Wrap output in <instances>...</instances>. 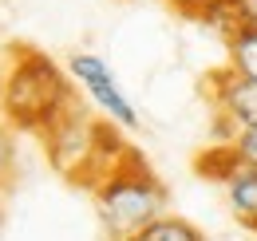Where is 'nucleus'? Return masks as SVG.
I'll use <instances>...</instances> for the list:
<instances>
[{
  "label": "nucleus",
  "mask_w": 257,
  "mask_h": 241,
  "mask_svg": "<svg viewBox=\"0 0 257 241\" xmlns=\"http://www.w3.org/2000/svg\"><path fill=\"white\" fill-rule=\"evenodd\" d=\"M95 210L111 241H131L166 213V190L151 166L127 151L95 182Z\"/></svg>",
  "instance_id": "f257e3e1"
},
{
  "label": "nucleus",
  "mask_w": 257,
  "mask_h": 241,
  "mask_svg": "<svg viewBox=\"0 0 257 241\" xmlns=\"http://www.w3.org/2000/svg\"><path fill=\"white\" fill-rule=\"evenodd\" d=\"M0 103H4V115L16 127H32V131L56 127L75 107L67 75L44 52H20L16 56V63L4 75Z\"/></svg>",
  "instance_id": "f03ea898"
},
{
  "label": "nucleus",
  "mask_w": 257,
  "mask_h": 241,
  "mask_svg": "<svg viewBox=\"0 0 257 241\" xmlns=\"http://www.w3.org/2000/svg\"><path fill=\"white\" fill-rule=\"evenodd\" d=\"M107 139H115V135H107L99 123H91L79 107H71L56 127H48V147H52L56 166H60L64 174L83 178V182L91 178L87 166L99 162V147H103Z\"/></svg>",
  "instance_id": "7ed1b4c3"
},
{
  "label": "nucleus",
  "mask_w": 257,
  "mask_h": 241,
  "mask_svg": "<svg viewBox=\"0 0 257 241\" xmlns=\"http://www.w3.org/2000/svg\"><path fill=\"white\" fill-rule=\"evenodd\" d=\"M67 75H71L79 87L91 95V103H95L99 111L111 119V127L131 131V127L139 123V115H135V103L127 99L123 83L115 79L111 63H103L95 52H71V56H67Z\"/></svg>",
  "instance_id": "20e7f679"
},
{
  "label": "nucleus",
  "mask_w": 257,
  "mask_h": 241,
  "mask_svg": "<svg viewBox=\"0 0 257 241\" xmlns=\"http://www.w3.org/2000/svg\"><path fill=\"white\" fill-rule=\"evenodd\" d=\"M206 95H210V103H214V115L229 119L237 131L257 127V79L237 75V71L225 63V67H218V71L206 79Z\"/></svg>",
  "instance_id": "39448f33"
},
{
  "label": "nucleus",
  "mask_w": 257,
  "mask_h": 241,
  "mask_svg": "<svg viewBox=\"0 0 257 241\" xmlns=\"http://www.w3.org/2000/svg\"><path fill=\"white\" fill-rule=\"evenodd\" d=\"M222 190H225L229 210L237 213V221H241L245 229H253L257 225V166L237 162V166L222 178Z\"/></svg>",
  "instance_id": "423d86ee"
},
{
  "label": "nucleus",
  "mask_w": 257,
  "mask_h": 241,
  "mask_svg": "<svg viewBox=\"0 0 257 241\" xmlns=\"http://www.w3.org/2000/svg\"><path fill=\"white\" fill-rule=\"evenodd\" d=\"M229 48V67L245 79H257V28H237L233 36H225Z\"/></svg>",
  "instance_id": "0eeeda50"
},
{
  "label": "nucleus",
  "mask_w": 257,
  "mask_h": 241,
  "mask_svg": "<svg viewBox=\"0 0 257 241\" xmlns=\"http://www.w3.org/2000/svg\"><path fill=\"white\" fill-rule=\"evenodd\" d=\"M135 241H206L198 233V225H190L186 217H174V213H162L159 221H151Z\"/></svg>",
  "instance_id": "6e6552de"
},
{
  "label": "nucleus",
  "mask_w": 257,
  "mask_h": 241,
  "mask_svg": "<svg viewBox=\"0 0 257 241\" xmlns=\"http://www.w3.org/2000/svg\"><path fill=\"white\" fill-rule=\"evenodd\" d=\"M233 158L237 162H245V166H257V127H245L237 139H233Z\"/></svg>",
  "instance_id": "1a4fd4ad"
},
{
  "label": "nucleus",
  "mask_w": 257,
  "mask_h": 241,
  "mask_svg": "<svg viewBox=\"0 0 257 241\" xmlns=\"http://www.w3.org/2000/svg\"><path fill=\"white\" fill-rule=\"evenodd\" d=\"M12 162H16V147H12V135H8L4 127H0V182L8 178Z\"/></svg>",
  "instance_id": "9d476101"
},
{
  "label": "nucleus",
  "mask_w": 257,
  "mask_h": 241,
  "mask_svg": "<svg viewBox=\"0 0 257 241\" xmlns=\"http://www.w3.org/2000/svg\"><path fill=\"white\" fill-rule=\"evenodd\" d=\"M237 12V28H257V0H229Z\"/></svg>",
  "instance_id": "9b49d317"
},
{
  "label": "nucleus",
  "mask_w": 257,
  "mask_h": 241,
  "mask_svg": "<svg viewBox=\"0 0 257 241\" xmlns=\"http://www.w3.org/2000/svg\"><path fill=\"white\" fill-rule=\"evenodd\" d=\"M253 233H257V225H253Z\"/></svg>",
  "instance_id": "f8f14e48"
},
{
  "label": "nucleus",
  "mask_w": 257,
  "mask_h": 241,
  "mask_svg": "<svg viewBox=\"0 0 257 241\" xmlns=\"http://www.w3.org/2000/svg\"><path fill=\"white\" fill-rule=\"evenodd\" d=\"M131 241H135V237H131Z\"/></svg>",
  "instance_id": "ddd939ff"
}]
</instances>
